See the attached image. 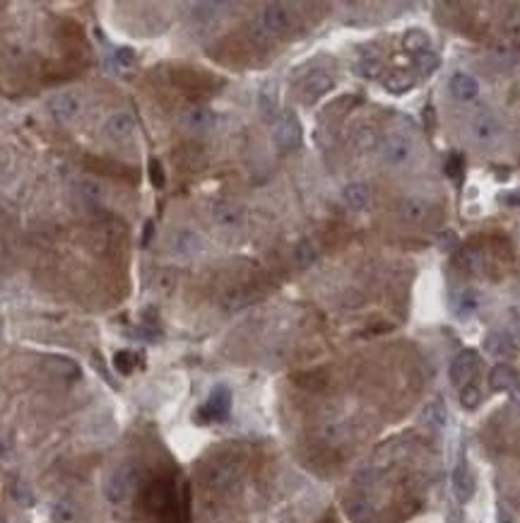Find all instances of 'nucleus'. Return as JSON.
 Listing matches in <instances>:
<instances>
[{"label":"nucleus","instance_id":"cd10ccee","mask_svg":"<svg viewBox=\"0 0 520 523\" xmlns=\"http://www.w3.org/2000/svg\"><path fill=\"white\" fill-rule=\"evenodd\" d=\"M227 5L224 3H196L193 5V17L200 19V22H210L219 15V10H224Z\"/></svg>","mask_w":520,"mask_h":523},{"label":"nucleus","instance_id":"c9c22d12","mask_svg":"<svg viewBox=\"0 0 520 523\" xmlns=\"http://www.w3.org/2000/svg\"><path fill=\"white\" fill-rule=\"evenodd\" d=\"M113 367L118 369L120 374H130V371H133V352H130V350H120V352H116Z\"/></svg>","mask_w":520,"mask_h":523},{"label":"nucleus","instance_id":"4c0bfd02","mask_svg":"<svg viewBox=\"0 0 520 523\" xmlns=\"http://www.w3.org/2000/svg\"><path fill=\"white\" fill-rule=\"evenodd\" d=\"M150 181L155 188H164V184H166L164 166H161L159 159H150Z\"/></svg>","mask_w":520,"mask_h":523},{"label":"nucleus","instance_id":"473e14b6","mask_svg":"<svg viewBox=\"0 0 520 523\" xmlns=\"http://www.w3.org/2000/svg\"><path fill=\"white\" fill-rule=\"evenodd\" d=\"M462 171H465V159H462V155L460 153H450L448 159H446V174H448L453 181H460Z\"/></svg>","mask_w":520,"mask_h":523},{"label":"nucleus","instance_id":"393cba45","mask_svg":"<svg viewBox=\"0 0 520 523\" xmlns=\"http://www.w3.org/2000/svg\"><path fill=\"white\" fill-rule=\"evenodd\" d=\"M258 102H260V109H262V114H265V118H270L272 114H275V109H277V85H275V82H267V85H262Z\"/></svg>","mask_w":520,"mask_h":523},{"label":"nucleus","instance_id":"a211bd4d","mask_svg":"<svg viewBox=\"0 0 520 523\" xmlns=\"http://www.w3.org/2000/svg\"><path fill=\"white\" fill-rule=\"evenodd\" d=\"M212 217H214V222L222 224V227H236V224H241V219H244V212H241L239 205L217 203V205L212 208Z\"/></svg>","mask_w":520,"mask_h":523},{"label":"nucleus","instance_id":"5701e85b","mask_svg":"<svg viewBox=\"0 0 520 523\" xmlns=\"http://www.w3.org/2000/svg\"><path fill=\"white\" fill-rule=\"evenodd\" d=\"M455 263L467 273H477L482 268V253L472 247H460L458 253H455Z\"/></svg>","mask_w":520,"mask_h":523},{"label":"nucleus","instance_id":"c756f323","mask_svg":"<svg viewBox=\"0 0 520 523\" xmlns=\"http://www.w3.org/2000/svg\"><path fill=\"white\" fill-rule=\"evenodd\" d=\"M51 516H54L56 523H72L75 521V506H72L70 501L61 499L51 506Z\"/></svg>","mask_w":520,"mask_h":523},{"label":"nucleus","instance_id":"f3484780","mask_svg":"<svg viewBox=\"0 0 520 523\" xmlns=\"http://www.w3.org/2000/svg\"><path fill=\"white\" fill-rule=\"evenodd\" d=\"M347 514H349V519L354 523H376L374 504H371V501H366V499H361V497L347 501Z\"/></svg>","mask_w":520,"mask_h":523},{"label":"nucleus","instance_id":"7ed1b4c3","mask_svg":"<svg viewBox=\"0 0 520 523\" xmlns=\"http://www.w3.org/2000/svg\"><path fill=\"white\" fill-rule=\"evenodd\" d=\"M258 22L270 31L272 36H280V34H287V31H292L294 27V17L292 13H289L287 5L282 3H270L262 8Z\"/></svg>","mask_w":520,"mask_h":523},{"label":"nucleus","instance_id":"b1692460","mask_svg":"<svg viewBox=\"0 0 520 523\" xmlns=\"http://www.w3.org/2000/svg\"><path fill=\"white\" fill-rule=\"evenodd\" d=\"M352 143H354V148L359 150V153H371V150H376L378 145H381L378 143V133L374 128H366V125L356 130Z\"/></svg>","mask_w":520,"mask_h":523},{"label":"nucleus","instance_id":"7c9ffc66","mask_svg":"<svg viewBox=\"0 0 520 523\" xmlns=\"http://www.w3.org/2000/svg\"><path fill=\"white\" fill-rule=\"evenodd\" d=\"M487 350H489L491 354H496V357H503V354H508V350H511V343H508V338L503 336V333H491V336L487 338Z\"/></svg>","mask_w":520,"mask_h":523},{"label":"nucleus","instance_id":"412c9836","mask_svg":"<svg viewBox=\"0 0 520 523\" xmlns=\"http://www.w3.org/2000/svg\"><path fill=\"white\" fill-rule=\"evenodd\" d=\"M422 420L427 422L429 427H434V430H441V427H446V422H448V410H446V405L441 400H432V403H427V407L422 410Z\"/></svg>","mask_w":520,"mask_h":523},{"label":"nucleus","instance_id":"58836bf2","mask_svg":"<svg viewBox=\"0 0 520 523\" xmlns=\"http://www.w3.org/2000/svg\"><path fill=\"white\" fill-rule=\"evenodd\" d=\"M439 249L441 251H458L460 249V239L455 232H441L439 234Z\"/></svg>","mask_w":520,"mask_h":523},{"label":"nucleus","instance_id":"4468645a","mask_svg":"<svg viewBox=\"0 0 520 523\" xmlns=\"http://www.w3.org/2000/svg\"><path fill=\"white\" fill-rule=\"evenodd\" d=\"M239 470H241V465L234 463V461L214 463L207 473V485L210 487H227V485H231L236 478H239Z\"/></svg>","mask_w":520,"mask_h":523},{"label":"nucleus","instance_id":"aec40b11","mask_svg":"<svg viewBox=\"0 0 520 523\" xmlns=\"http://www.w3.org/2000/svg\"><path fill=\"white\" fill-rule=\"evenodd\" d=\"M489 384H491L494 391H511L513 386L518 384L516 371L508 367V364H496L489 374Z\"/></svg>","mask_w":520,"mask_h":523},{"label":"nucleus","instance_id":"e433bc0d","mask_svg":"<svg viewBox=\"0 0 520 523\" xmlns=\"http://www.w3.org/2000/svg\"><path fill=\"white\" fill-rule=\"evenodd\" d=\"M249 36H251V39H253L258 46H267V44H270V39H272V34H270V31H267L265 27H262L258 19H255V22L249 27Z\"/></svg>","mask_w":520,"mask_h":523},{"label":"nucleus","instance_id":"f8f14e48","mask_svg":"<svg viewBox=\"0 0 520 523\" xmlns=\"http://www.w3.org/2000/svg\"><path fill=\"white\" fill-rule=\"evenodd\" d=\"M448 90L458 102H470V99H475L477 92H480V82H477L470 72H455L448 82Z\"/></svg>","mask_w":520,"mask_h":523},{"label":"nucleus","instance_id":"a19ab883","mask_svg":"<svg viewBox=\"0 0 520 523\" xmlns=\"http://www.w3.org/2000/svg\"><path fill=\"white\" fill-rule=\"evenodd\" d=\"M113 58L118 61V65L128 68L130 63L135 61V54H133V49H128V46H118V49L113 51Z\"/></svg>","mask_w":520,"mask_h":523},{"label":"nucleus","instance_id":"ea45409f","mask_svg":"<svg viewBox=\"0 0 520 523\" xmlns=\"http://www.w3.org/2000/svg\"><path fill=\"white\" fill-rule=\"evenodd\" d=\"M417 68H419V72H424V75H429V72H434L436 68H439V58H436V54H422V56H417Z\"/></svg>","mask_w":520,"mask_h":523},{"label":"nucleus","instance_id":"f257e3e1","mask_svg":"<svg viewBox=\"0 0 520 523\" xmlns=\"http://www.w3.org/2000/svg\"><path fill=\"white\" fill-rule=\"evenodd\" d=\"M272 138L280 145L282 150H297L304 140V130H301V121L294 111H285L280 118L275 121V128H272Z\"/></svg>","mask_w":520,"mask_h":523},{"label":"nucleus","instance_id":"dca6fc26","mask_svg":"<svg viewBox=\"0 0 520 523\" xmlns=\"http://www.w3.org/2000/svg\"><path fill=\"white\" fill-rule=\"evenodd\" d=\"M402 46H404V51H409V54H414V56L429 54V51H432V36L424 29H409L402 39Z\"/></svg>","mask_w":520,"mask_h":523},{"label":"nucleus","instance_id":"0eeeda50","mask_svg":"<svg viewBox=\"0 0 520 523\" xmlns=\"http://www.w3.org/2000/svg\"><path fill=\"white\" fill-rule=\"evenodd\" d=\"M80 109H82L80 97H77V94H72V92H61L49 102V111L58 123L75 121L77 114H80Z\"/></svg>","mask_w":520,"mask_h":523},{"label":"nucleus","instance_id":"72a5a7b5","mask_svg":"<svg viewBox=\"0 0 520 523\" xmlns=\"http://www.w3.org/2000/svg\"><path fill=\"white\" fill-rule=\"evenodd\" d=\"M381 70H383L381 61L369 58V56H364V58L359 61V65H356V72H359L361 77H369V80H374V77L381 75Z\"/></svg>","mask_w":520,"mask_h":523},{"label":"nucleus","instance_id":"c85d7f7f","mask_svg":"<svg viewBox=\"0 0 520 523\" xmlns=\"http://www.w3.org/2000/svg\"><path fill=\"white\" fill-rule=\"evenodd\" d=\"M427 215V203L419 201V198H409V201H404L402 205V217L409 219V222H419V219H424Z\"/></svg>","mask_w":520,"mask_h":523},{"label":"nucleus","instance_id":"4be33fe9","mask_svg":"<svg viewBox=\"0 0 520 523\" xmlns=\"http://www.w3.org/2000/svg\"><path fill=\"white\" fill-rule=\"evenodd\" d=\"M173 251H176L178 256H193L196 251H200V237H198L196 232L183 229V232H178L176 239H173Z\"/></svg>","mask_w":520,"mask_h":523},{"label":"nucleus","instance_id":"2eb2a0df","mask_svg":"<svg viewBox=\"0 0 520 523\" xmlns=\"http://www.w3.org/2000/svg\"><path fill=\"white\" fill-rule=\"evenodd\" d=\"M342 201L352 208V210H364V208L371 203L369 186H366V184H349V186H345Z\"/></svg>","mask_w":520,"mask_h":523},{"label":"nucleus","instance_id":"6ab92c4d","mask_svg":"<svg viewBox=\"0 0 520 523\" xmlns=\"http://www.w3.org/2000/svg\"><path fill=\"white\" fill-rule=\"evenodd\" d=\"M414 82H417V77H414L412 72L395 70V72H391L386 80H383V87H386V90L391 92V94H404V92L412 90Z\"/></svg>","mask_w":520,"mask_h":523},{"label":"nucleus","instance_id":"39448f33","mask_svg":"<svg viewBox=\"0 0 520 523\" xmlns=\"http://www.w3.org/2000/svg\"><path fill=\"white\" fill-rule=\"evenodd\" d=\"M412 155V143L402 133H391L381 145V157L388 166H400Z\"/></svg>","mask_w":520,"mask_h":523},{"label":"nucleus","instance_id":"f03ea898","mask_svg":"<svg viewBox=\"0 0 520 523\" xmlns=\"http://www.w3.org/2000/svg\"><path fill=\"white\" fill-rule=\"evenodd\" d=\"M477 371H480V354H477L475 350H462L460 354H455L453 362H450V369H448L450 384L462 389V386H467L475 379Z\"/></svg>","mask_w":520,"mask_h":523},{"label":"nucleus","instance_id":"79ce46f5","mask_svg":"<svg viewBox=\"0 0 520 523\" xmlns=\"http://www.w3.org/2000/svg\"><path fill=\"white\" fill-rule=\"evenodd\" d=\"M152 234H155V224L152 222H147L145 224V232H143V244H147L152 239Z\"/></svg>","mask_w":520,"mask_h":523},{"label":"nucleus","instance_id":"37998d69","mask_svg":"<svg viewBox=\"0 0 520 523\" xmlns=\"http://www.w3.org/2000/svg\"><path fill=\"white\" fill-rule=\"evenodd\" d=\"M3 451H5V448H3V444H0V456H3Z\"/></svg>","mask_w":520,"mask_h":523},{"label":"nucleus","instance_id":"9b49d317","mask_svg":"<svg viewBox=\"0 0 520 523\" xmlns=\"http://www.w3.org/2000/svg\"><path fill=\"white\" fill-rule=\"evenodd\" d=\"M181 121L188 130L205 133V130L214 128L217 116H214V111H212V109H207V107H191V109H186V114H183Z\"/></svg>","mask_w":520,"mask_h":523},{"label":"nucleus","instance_id":"bb28decb","mask_svg":"<svg viewBox=\"0 0 520 523\" xmlns=\"http://www.w3.org/2000/svg\"><path fill=\"white\" fill-rule=\"evenodd\" d=\"M10 494H13V499L17 501L19 506L34 504V492H31V487L24 483V480H15V483L10 485Z\"/></svg>","mask_w":520,"mask_h":523},{"label":"nucleus","instance_id":"f704fd0d","mask_svg":"<svg viewBox=\"0 0 520 523\" xmlns=\"http://www.w3.org/2000/svg\"><path fill=\"white\" fill-rule=\"evenodd\" d=\"M316 249H313L311 242H301L297 244V249H294V258H297L299 265H311L313 260H316Z\"/></svg>","mask_w":520,"mask_h":523},{"label":"nucleus","instance_id":"9d476101","mask_svg":"<svg viewBox=\"0 0 520 523\" xmlns=\"http://www.w3.org/2000/svg\"><path fill=\"white\" fill-rule=\"evenodd\" d=\"M453 492L458 497V501H467L475 494V475H472L465 458H460L453 470Z\"/></svg>","mask_w":520,"mask_h":523},{"label":"nucleus","instance_id":"20e7f679","mask_svg":"<svg viewBox=\"0 0 520 523\" xmlns=\"http://www.w3.org/2000/svg\"><path fill=\"white\" fill-rule=\"evenodd\" d=\"M231 410V393L227 386H214L212 393H210L207 403L200 407V417L207 422H222L229 417Z\"/></svg>","mask_w":520,"mask_h":523},{"label":"nucleus","instance_id":"1a4fd4ad","mask_svg":"<svg viewBox=\"0 0 520 523\" xmlns=\"http://www.w3.org/2000/svg\"><path fill=\"white\" fill-rule=\"evenodd\" d=\"M498 133H501L498 118L494 116L491 111H487V109H480V111L475 114V118H472V135H475L480 143H489Z\"/></svg>","mask_w":520,"mask_h":523},{"label":"nucleus","instance_id":"a878e982","mask_svg":"<svg viewBox=\"0 0 520 523\" xmlns=\"http://www.w3.org/2000/svg\"><path fill=\"white\" fill-rule=\"evenodd\" d=\"M477 306H480V297H477V292L465 290V292L460 295V299H458L455 313H458L460 318H467V316H472V313L477 311Z\"/></svg>","mask_w":520,"mask_h":523},{"label":"nucleus","instance_id":"ddd939ff","mask_svg":"<svg viewBox=\"0 0 520 523\" xmlns=\"http://www.w3.org/2000/svg\"><path fill=\"white\" fill-rule=\"evenodd\" d=\"M133 130H135L133 116H130V114H123V111L111 114V116L107 118V123H104V133H107L111 140H116V143H118V140L130 138V135H133Z\"/></svg>","mask_w":520,"mask_h":523},{"label":"nucleus","instance_id":"2f4dec72","mask_svg":"<svg viewBox=\"0 0 520 523\" xmlns=\"http://www.w3.org/2000/svg\"><path fill=\"white\" fill-rule=\"evenodd\" d=\"M480 400H482V393H480V389H477V386H472V384L462 386L460 405L465 407V410H475V407L480 405Z\"/></svg>","mask_w":520,"mask_h":523},{"label":"nucleus","instance_id":"423d86ee","mask_svg":"<svg viewBox=\"0 0 520 523\" xmlns=\"http://www.w3.org/2000/svg\"><path fill=\"white\" fill-rule=\"evenodd\" d=\"M130 487H133V468L130 465H120V468H116L109 475L107 485H104V494H107L109 501L118 504V501H123L128 497Z\"/></svg>","mask_w":520,"mask_h":523},{"label":"nucleus","instance_id":"6e6552de","mask_svg":"<svg viewBox=\"0 0 520 523\" xmlns=\"http://www.w3.org/2000/svg\"><path fill=\"white\" fill-rule=\"evenodd\" d=\"M333 90V77L325 72H311L306 80L301 82V102L304 104H316L323 94Z\"/></svg>","mask_w":520,"mask_h":523}]
</instances>
